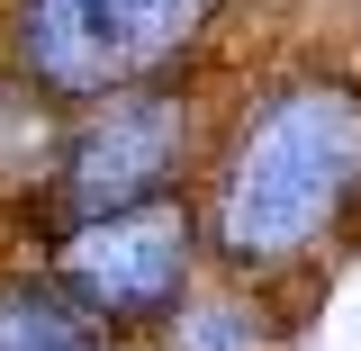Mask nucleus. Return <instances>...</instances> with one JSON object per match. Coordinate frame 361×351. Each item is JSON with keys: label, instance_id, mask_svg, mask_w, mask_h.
<instances>
[{"label": "nucleus", "instance_id": "f257e3e1", "mask_svg": "<svg viewBox=\"0 0 361 351\" xmlns=\"http://www.w3.org/2000/svg\"><path fill=\"white\" fill-rule=\"evenodd\" d=\"M353 180H361V99L353 90H289L235 144V172L217 189V253L235 270L298 262L343 217Z\"/></svg>", "mask_w": 361, "mask_h": 351}, {"label": "nucleus", "instance_id": "f03ea898", "mask_svg": "<svg viewBox=\"0 0 361 351\" xmlns=\"http://www.w3.org/2000/svg\"><path fill=\"white\" fill-rule=\"evenodd\" d=\"M217 0H27L18 9V54L45 90L63 99H109V90L154 82L180 63Z\"/></svg>", "mask_w": 361, "mask_h": 351}, {"label": "nucleus", "instance_id": "7ed1b4c3", "mask_svg": "<svg viewBox=\"0 0 361 351\" xmlns=\"http://www.w3.org/2000/svg\"><path fill=\"white\" fill-rule=\"evenodd\" d=\"M180 153H190L180 99H163V90H109V108H90L82 135L63 144V208H73V225L163 208V189L180 180Z\"/></svg>", "mask_w": 361, "mask_h": 351}, {"label": "nucleus", "instance_id": "20e7f679", "mask_svg": "<svg viewBox=\"0 0 361 351\" xmlns=\"http://www.w3.org/2000/svg\"><path fill=\"white\" fill-rule=\"evenodd\" d=\"M63 279H73V298H82L90 315H109V324H154V315H172L180 279H190V217H180V208H135V217L73 225Z\"/></svg>", "mask_w": 361, "mask_h": 351}, {"label": "nucleus", "instance_id": "39448f33", "mask_svg": "<svg viewBox=\"0 0 361 351\" xmlns=\"http://www.w3.org/2000/svg\"><path fill=\"white\" fill-rule=\"evenodd\" d=\"M0 351H82V324L54 288H0Z\"/></svg>", "mask_w": 361, "mask_h": 351}, {"label": "nucleus", "instance_id": "423d86ee", "mask_svg": "<svg viewBox=\"0 0 361 351\" xmlns=\"http://www.w3.org/2000/svg\"><path fill=\"white\" fill-rule=\"evenodd\" d=\"M172 351H271V324L253 307H199V315H180L172 324Z\"/></svg>", "mask_w": 361, "mask_h": 351}, {"label": "nucleus", "instance_id": "0eeeda50", "mask_svg": "<svg viewBox=\"0 0 361 351\" xmlns=\"http://www.w3.org/2000/svg\"><path fill=\"white\" fill-rule=\"evenodd\" d=\"M82 351H90V343H82Z\"/></svg>", "mask_w": 361, "mask_h": 351}]
</instances>
